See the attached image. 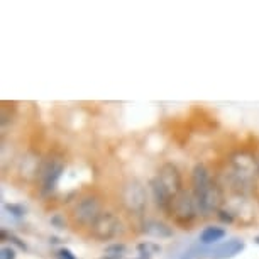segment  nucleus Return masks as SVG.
I'll list each match as a JSON object with an SVG mask.
<instances>
[{
  "label": "nucleus",
  "mask_w": 259,
  "mask_h": 259,
  "mask_svg": "<svg viewBox=\"0 0 259 259\" xmlns=\"http://www.w3.org/2000/svg\"><path fill=\"white\" fill-rule=\"evenodd\" d=\"M122 205L125 207L127 212L134 215H143L148 205V195H146L144 185L139 180H129L124 183L120 192Z\"/></svg>",
  "instance_id": "obj_1"
},
{
  "label": "nucleus",
  "mask_w": 259,
  "mask_h": 259,
  "mask_svg": "<svg viewBox=\"0 0 259 259\" xmlns=\"http://www.w3.org/2000/svg\"><path fill=\"white\" fill-rule=\"evenodd\" d=\"M168 213L178 224H182V226H188V224H192L195 215H197V203H195L193 195L183 190L182 193L173 198Z\"/></svg>",
  "instance_id": "obj_2"
},
{
  "label": "nucleus",
  "mask_w": 259,
  "mask_h": 259,
  "mask_svg": "<svg viewBox=\"0 0 259 259\" xmlns=\"http://www.w3.org/2000/svg\"><path fill=\"white\" fill-rule=\"evenodd\" d=\"M122 224L115 213L102 212L90 226V232L97 241H110L120 232Z\"/></svg>",
  "instance_id": "obj_3"
},
{
  "label": "nucleus",
  "mask_w": 259,
  "mask_h": 259,
  "mask_svg": "<svg viewBox=\"0 0 259 259\" xmlns=\"http://www.w3.org/2000/svg\"><path fill=\"white\" fill-rule=\"evenodd\" d=\"M100 213V202L95 197H92V195L83 197L75 205V210H73V217H75V221L80 226H92Z\"/></svg>",
  "instance_id": "obj_4"
},
{
  "label": "nucleus",
  "mask_w": 259,
  "mask_h": 259,
  "mask_svg": "<svg viewBox=\"0 0 259 259\" xmlns=\"http://www.w3.org/2000/svg\"><path fill=\"white\" fill-rule=\"evenodd\" d=\"M158 180L173 198L183 192L182 173H180V169L173 163H164L161 166L159 173H158Z\"/></svg>",
  "instance_id": "obj_5"
},
{
  "label": "nucleus",
  "mask_w": 259,
  "mask_h": 259,
  "mask_svg": "<svg viewBox=\"0 0 259 259\" xmlns=\"http://www.w3.org/2000/svg\"><path fill=\"white\" fill-rule=\"evenodd\" d=\"M192 183H193V198H195V203H197V208H198L203 202L205 195L208 192L210 185H212L207 166L202 163L195 164L193 173H192Z\"/></svg>",
  "instance_id": "obj_6"
},
{
  "label": "nucleus",
  "mask_w": 259,
  "mask_h": 259,
  "mask_svg": "<svg viewBox=\"0 0 259 259\" xmlns=\"http://www.w3.org/2000/svg\"><path fill=\"white\" fill-rule=\"evenodd\" d=\"M41 183H42V193H51L53 190L56 188L58 182H60L61 178V173H63V164L60 161H51V163H48L42 166L41 169Z\"/></svg>",
  "instance_id": "obj_7"
},
{
  "label": "nucleus",
  "mask_w": 259,
  "mask_h": 259,
  "mask_svg": "<svg viewBox=\"0 0 259 259\" xmlns=\"http://www.w3.org/2000/svg\"><path fill=\"white\" fill-rule=\"evenodd\" d=\"M222 203H224V193H222V188L219 187L217 183L210 185L207 195H205L202 205L198 207V210L202 213H208V212H219V210H222Z\"/></svg>",
  "instance_id": "obj_8"
},
{
  "label": "nucleus",
  "mask_w": 259,
  "mask_h": 259,
  "mask_svg": "<svg viewBox=\"0 0 259 259\" xmlns=\"http://www.w3.org/2000/svg\"><path fill=\"white\" fill-rule=\"evenodd\" d=\"M149 187H151V190H153L156 205H158L161 210H164V212H169V207H171V202H173V197H171V195L166 192V188L163 187V185H161L158 177L151 180Z\"/></svg>",
  "instance_id": "obj_9"
},
{
  "label": "nucleus",
  "mask_w": 259,
  "mask_h": 259,
  "mask_svg": "<svg viewBox=\"0 0 259 259\" xmlns=\"http://www.w3.org/2000/svg\"><path fill=\"white\" fill-rule=\"evenodd\" d=\"M143 232L146 234V236H151V237H156V239L173 237V229H171L169 226H166V224L161 222V221H148V222H144Z\"/></svg>",
  "instance_id": "obj_10"
},
{
  "label": "nucleus",
  "mask_w": 259,
  "mask_h": 259,
  "mask_svg": "<svg viewBox=\"0 0 259 259\" xmlns=\"http://www.w3.org/2000/svg\"><path fill=\"white\" fill-rule=\"evenodd\" d=\"M244 249V242L239 241V239H231V241L224 242L222 246H219L215 251L212 252L213 259H231L236 254H239Z\"/></svg>",
  "instance_id": "obj_11"
},
{
  "label": "nucleus",
  "mask_w": 259,
  "mask_h": 259,
  "mask_svg": "<svg viewBox=\"0 0 259 259\" xmlns=\"http://www.w3.org/2000/svg\"><path fill=\"white\" fill-rule=\"evenodd\" d=\"M226 237V229L217 227V226H208L200 232V242L208 246V244H215Z\"/></svg>",
  "instance_id": "obj_12"
},
{
  "label": "nucleus",
  "mask_w": 259,
  "mask_h": 259,
  "mask_svg": "<svg viewBox=\"0 0 259 259\" xmlns=\"http://www.w3.org/2000/svg\"><path fill=\"white\" fill-rule=\"evenodd\" d=\"M138 251L141 254H144V256L153 257V254L159 252L161 247L158 246V244H154V242H143V244H139V246H138Z\"/></svg>",
  "instance_id": "obj_13"
},
{
  "label": "nucleus",
  "mask_w": 259,
  "mask_h": 259,
  "mask_svg": "<svg viewBox=\"0 0 259 259\" xmlns=\"http://www.w3.org/2000/svg\"><path fill=\"white\" fill-rule=\"evenodd\" d=\"M124 252H125L124 244H112V246H109L105 249V256H110V257H115V259H120Z\"/></svg>",
  "instance_id": "obj_14"
},
{
  "label": "nucleus",
  "mask_w": 259,
  "mask_h": 259,
  "mask_svg": "<svg viewBox=\"0 0 259 259\" xmlns=\"http://www.w3.org/2000/svg\"><path fill=\"white\" fill-rule=\"evenodd\" d=\"M4 208H6L11 215H14V217H17V219H21V217H24V215H26V208H24L22 205L6 203V205H4Z\"/></svg>",
  "instance_id": "obj_15"
},
{
  "label": "nucleus",
  "mask_w": 259,
  "mask_h": 259,
  "mask_svg": "<svg viewBox=\"0 0 259 259\" xmlns=\"http://www.w3.org/2000/svg\"><path fill=\"white\" fill-rule=\"evenodd\" d=\"M56 259H76L75 254H73L70 249L61 247L60 251H56Z\"/></svg>",
  "instance_id": "obj_16"
},
{
  "label": "nucleus",
  "mask_w": 259,
  "mask_h": 259,
  "mask_svg": "<svg viewBox=\"0 0 259 259\" xmlns=\"http://www.w3.org/2000/svg\"><path fill=\"white\" fill-rule=\"evenodd\" d=\"M219 215V219H221L222 222H227V224H231L234 221V215L231 212H226V210H219L217 212Z\"/></svg>",
  "instance_id": "obj_17"
},
{
  "label": "nucleus",
  "mask_w": 259,
  "mask_h": 259,
  "mask_svg": "<svg viewBox=\"0 0 259 259\" xmlns=\"http://www.w3.org/2000/svg\"><path fill=\"white\" fill-rule=\"evenodd\" d=\"M2 254V259H16V251H14L12 247H2V251H0Z\"/></svg>",
  "instance_id": "obj_18"
},
{
  "label": "nucleus",
  "mask_w": 259,
  "mask_h": 259,
  "mask_svg": "<svg viewBox=\"0 0 259 259\" xmlns=\"http://www.w3.org/2000/svg\"><path fill=\"white\" fill-rule=\"evenodd\" d=\"M9 239H11V241L14 242V244H16V246H19V247H21V249H24V251H26V244H24L22 241H21V239H17L16 236H12V234H11V236H9Z\"/></svg>",
  "instance_id": "obj_19"
},
{
  "label": "nucleus",
  "mask_w": 259,
  "mask_h": 259,
  "mask_svg": "<svg viewBox=\"0 0 259 259\" xmlns=\"http://www.w3.org/2000/svg\"><path fill=\"white\" fill-rule=\"evenodd\" d=\"M51 222L55 224V226H56L58 229H63V227L66 226V222H61V217H60V215H56V217H53V219H51Z\"/></svg>",
  "instance_id": "obj_20"
},
{
  "label": "nucleus",
  "mask_w": 259,
  "mask_h": 259,
  "mask_svg": "<svg viewBox=\"0 0 259 259\" xmlns=\"http://www.w3.org/2000/svg\"><path fill=\"white\" fill-rule=\"evenodd\" d=\"M254 164H256V175H257V178H259V154L256 156V159H254Z\"/></svg>",
  "instance_id": "obj_21"
},
{
  "label": "nucleus",
  "mask_w": 259,
  "mask_h": 259,
  "mask_svg": "<svg viewBox=\"0 0 259 259\" xmlns=\"http://www.w3.org/2000/svg\"><path fill=\"white\" fill-rule=\"evenodd\" d=\"M136 259H151L149 256H144V254H141V256L139 257H136Z\"/></svg>",
  "instance_id": "obj_22"
},
{
  "label": "nucleus",
  "mask_w": 259,
  "mask_h": 259,
  "mask_svg": "<svg viewBox=\"0 0 259 259\" xmlns=\"http://www.w3.org/2000/svg\"><path fill=\"white\" fill-rule=\"evenodd\" d=\"M102 259H115V257H110V256H105V257H102Z\"/></svg>",
  "instance_id": "obj_23"
},
{
  "label": "nucleus",
  "mask_w": 259,
  "mask_h": 259,
  "mask_svg": "<svg viewBox=\"0 0 259 259\" xmlns=\"http://www.w3.org/2000/svg\"><path fill=\"white\" fill-rule=\"evenodd\" d=\"M256 242H257V244H259V236H257V237H256Z\"/></svg>",
  "instance_id": "obj_24"
}]
</instances>
